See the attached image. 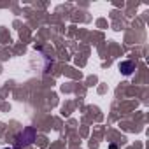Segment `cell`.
Returning <instances> with one entry per match:
<instances>
[{
    "label": "cell",
    "instance_id": "obj_1",
    "mask_svg": "<svg viewBox=\"0 0 149 149\" xmlns=\"http://www.w3.org/2000/svg\"><path fill=\"white\" fill-rule=\"evenodd\" d=\"M35 137H37V133H35V128L33 126H26L23 132H19L18 135H16V142H14V147L13 149H23V147H26V146H30L33 140H35Z\"/></svg>",
    "mask_w": 149,
    "mask_h": 149
},
{
    "label": "cell",
    "instance_id": "obj_4",
    "mask_svg": "<svg viewBox=\"0 0 149 149\" xmlns=\"http://www.w3.org/2000/svg\"><path fill=\"white\" fill-rule=\"evenodd\" d=\"M6 149H13V147H6Z\"/></svg>",
    "mask_w": 149,
    "mask_h": 149
},
{
    "label": "cell",
    "instance_id": "obj_3",
    "mask_svg": "<svg viewBox=\"0 0 149 149\" xmlns=\"http://www.w3.org/2000/svg\"><path fill=\"white\" fill-rule=\"evenodd\" d=\"M109 149H118V147H116L114 144H111V146H109Z\"/></svg>",
    "mask_w": 149,
    "mask_h": 149
},
{
    "label": "cell",
    "instance_id": "obj_2",
    "mask_svg": "<svg viewBox=\"0 0 149 149\" xmlns=\"http://www.w3.org/2000/svg\"><path fill=\"white\" fill-rule=\"evenodd\" d=\"M119 70H121L123 76H130V74L135 70V63H133V61H130V60L121 61V63H119Z\"/></svg>",
    "mask_w": 149,
    "mask_h": 149
}]
</instances>
